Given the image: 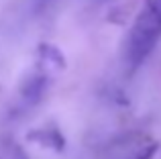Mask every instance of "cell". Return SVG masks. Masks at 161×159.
Returning a JSON list of instances; mask_svg holds the SVG:
<instances>
[{
	"label": "cell",
	"instance_id": "1",
	"mask_svg": "<svg viewBox=\"0 0 161 159\" xmlns=\"http://www.w3.org/2000/svg\"><path fill=\"white\" fill-rule=\"evenodd\" d=\"M161 41V0H143L122 43V63L135 74Z\"/></svg>",
	"mask_w": 161,
	"mask_h": 159
},
{
	"label": "cell",
	"instance_id": "2",
	"mask_svg": "<svg viewBox=\"0 0 161 159\" xmlns=\"http://www.w3.org/2000/svg\"><path fill=\"white\" fill-rule=\"evenodd\" d=\"M53 2H55V0H35V2H33V10L41 12V10H45V8H49Z\"/></svg>",
	"mask_w": 161,
	"mask_h": 159
}]
</instances>
